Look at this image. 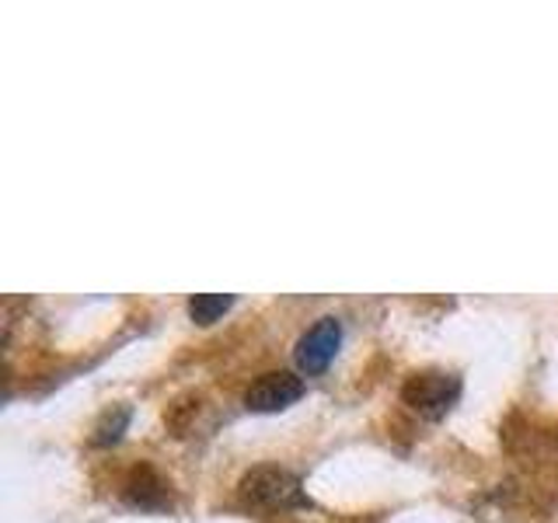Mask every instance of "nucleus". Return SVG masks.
I'll return each instance as SVG.
<instances>
[{
	"instance_id": "obj_1",
	"label": "nucleus",
	"mask_w": 558,
	"mask_h": 523,
	"mask_svg": "<svg viewBox=\"0 0 558 523\" xmlns=\"http://www.w3.org/2000/svg\"><path fill=\"white\" fill-rule=\"evenodd\" d=\"M241 496L248 502H255V506H266V510H287V506H301L304 502L301 482H296L283 467H255V471H248L244 482H241Z\"/></svg>"
},
{
	"instance_id": "obj_2",
	"label": "nucleus",
	"mask_w": 558,
	"mask_h": 523,
	"mask_svg": "<svg viewBox=\"0 0 558 523\" xmlns=\"http://www.w3.org/2000/svg\"><path fill=\"white\" fill-rule=\"evenodd\" d=\"M461 394V380L444 370H423L412 374L409 384L401 388V398L409 401L415 412H423L429 418H440Z\"/></svg>"
},
{
	"instance_id": "obj_3",
	"label": "nucleus",
	"mask_w": 558,
	"mask_h": 523,
	"mask_svg": "<svg viewBox=\"0 0 558 523\" xmlns=\"http://www.w3.org/2000/svg\"><path fill=\"white\" fill-rule=\"evenodd\" d=\"M339 342H342V325H339V318L314 321V328H307V336L301 339V345H296V366H301L307 377L322 374L325 366L336 360Z\"/></svg>"
},
{
	"instance_id": "obj_4",
	"label": "nucleus",
	"mask_w": 558,
	"mask_h": 523,
	"mask_svg": "<svg viewBox=\"0 0 558 523\" xmlns=\"http://www.w3.org/2000/svg\"><path fill=\"white\" fill-rule=\"evenodd\" d=\"M304 394V380L296 374H287V370H272V374H262L248 394H244V405L252 412H279L293 405L296 398Z\"/></svg>"
},
{
	"instance_id": "obj_5",
	"label": "nucleus",
	"mask_w": 558,
	"mask_h": 523,
	"mask_svg": "<svg viewBox=\"0 0 558 523\" xmlns=\"http://www.w3.org/2000/svg\"><path fill=\"white\" fill-rule=\"evenodd\" d=\"M234 301L227 293H196L189 301V314H192V321H199V325H214L220 314L231 307Z\"/></svg>"
},
{
	"instance_id": "obj_6",
	"label": "nucleus",
	"mask_w": 558,
	"mask_h": 523,
	"mask_svg": "<svg viewBox=\"0 0 558 523\" xmlns=\"http://www.w3.org/2000/svg\"><path fill=\"white\" fill-rule=\"evenodd\" d=\"M126 488H130L126 496H130L133 502H140V506H157V502L165 499V482L157 478L154 471H147V467H144V471H136Z\"/></svg>"
},
{
	"instance_id": "obj_7",
	"label": "nucleus",
	"mask_w": 558,
	"mask_h": 523,
	"mask_svg": "<svg viewBox=\"0 0 558 523\" xmlns=\"http://www.w3.org/2000/svg\"><path fill=\"white\" fill-rule=\"evenodd\" d=\"M126 423H130V412H126V409H116V415L109 412V415L101 418V426L95 429V443H98V447L116 443V440H119V433L126 429Z\"/></svg>"
}]
</instances>
